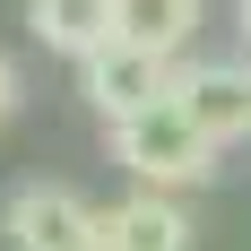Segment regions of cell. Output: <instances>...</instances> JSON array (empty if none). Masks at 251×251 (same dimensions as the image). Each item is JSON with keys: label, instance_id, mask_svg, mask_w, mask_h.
Listing matches in <instances>:
<instances>
[{"label": "cell", "instance_id": "cell-1", "mask_svg": "<svg viewBox=\"0 0 251 251\" xmlns=\"http://www.w3.org/2000/svg\"><path fill=\"white\" fill-rule=\"evenodd\" d=\"M113 148H122L130 182H139V191H165V200H182V191H200V182L217 174V148L191 130V113H182L174 96L148 104L139 122H122V130H113Z\"/></svg>", "mask_w": 251, "mask_h": 251}, {"label": "cell", "instance_id": "cell-2", "mask_svg": "<svg viewBox=\"0 0 251 251\" xmlns=\"http://www.w3.org/2000/svg\"><path fill=\"white\" fill-rule=\"evenodd\" d=\"M174 78H182V70L165 61V52H139V44H122V35H113L104 52H87V61H78V96L122 130V122H139L148 104L174 96Z\"/></svg>", "mask_w": 251, "mask_h": 251}, {"label": "cell", "instance_id": "cell-3", "mask_svg": "<svg viewBox=\"0 0 251 251\" xmlns=\"http://www.w3.org/2000/svg\"><path fill=\"white\" fill-rule=\"evenodd\" d=\"M174 104L191 113V130H200L208 148L251 139V61H191L174 78Z\"/></svg>", "mask_w": 251, "mask_h": 251}, {"label": "cell", "instance_id": "cell-4", "mask_svg": "<svg viewBox=\"0 0 251 251\" xmlns=\"http://www.w3.org/2000/svg\"><path fill=\"white\" fill-rule=\"evenodd\" d=\"M9 243L18 251H96V208L70 182H18L9 191Z\"/></svg>", "mask_w": 251, "mask_h": 251}, {"label": "cell", "instance_id": "cell-5", "mask_svg": "<svg viewBox=\"0 0 251 251\" xmlns=\"http://www.w3.org/2000/svg\"><path fill=\"white\" fill-rule=\"evenodd\" d=\"M96 251H191V217L165 191H130V200L96 208Z\"/></svg>", "mask_w": 251, "mask_h": 251}, {"label": "cell", "instance_id": "cell-6", "mask_svg": "<svg viewBox=\"0 0 251 251\" xmlns=\"http://www.w3.org/2000/svg\"><path fill=\"white\" fill-rule=\"evenodd\" d=\"M113 35L139 44V52L182 61V44L200 35V0H113Z\"/></svg>", "mask_w": 251, "mask_h": 251}, {"label": "cell", "instance_id": "cell-7", "mask_svg": "<svg viewBox=\"0 0 251 251\" xmlns=\"http://www.w3.org/2000/svg\"><path fill=\"white\" fill-rule=\"evenodd\" d=\"M26 26H35L52 52L87 61V52L113 44V0H26Z\"/></svg>", "mask_w": 251, "mask_h": 251}, {"label": "cell", "instance_id": "cell-8", "mask_svg": "<svg viewBox=\"0 0 251 251\" xmlns=\"http://www.w3.org/2000/svg\"><path fill=\"white\" fill-rule=\"evenodd\" d=\"M9 104H18V61L0 52V122H9Z\"/></svg>", "mask_w": 251, "mask_h": 251}, {"label": "cell", "instance_id": "cell-9", "mask_svg": "<svg viewBox=\"0 0 251 251\" xmlns=\"http://www.w3.org/2000/svg\"><path fill=\"white\" fill-rule=\"evenodd\" d=\"M234 18H243V61H251V0H234Z\"/></svg>", "mask_w": 251, "mask_h": 251}]
</instances>
